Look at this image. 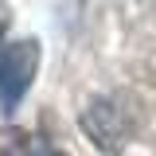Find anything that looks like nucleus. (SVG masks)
I'll use <instances>...</instances> for the list:
<instances>
[{
  "mask_svg": "<svg viewBox=\"0 0 156 156\" xmlns=\"http://www.w3.org/2000/svg\"><path fill=\"white\" fill-rule=\"evenodd\" d=\"M35 70H39V43L35 39H16V43H8L0 51V109L12 113L23 101Z\"/></svg>",
  "mask_w": 156,
  "mask_h": 156,
  "instance_id": "f257e3e1",
  "label": "nucleus"
},
{
  "mask_svg": "<svg viewBox=\"0 0 156 156\" xmlns=\"http://www.w3.org/2000/svg\"><path fill=\"white\" fill-rule=\"evenodd\" d=\"M0 156H62L39 133H27V129H8L4 133V144H0Z\"/></svg>",
  "mask_w": 156,
  "mask_h": 156,
  "instance_id": "f03ea898",
  "label": "nucleus"
},
{
  "mask_svg": "<svg viewBox=\"0 0 156 156\" xmlns=\"http://www.w3.org/2000/svg\"><path fill=\"white\" fill-rule=\"evenodd\" d=\"M4 31H8V12L0 8V35H4Z\"/></svg>",
  "mask_w": 156,
  "mask_h": 156,
  "instance_id": "7ed1b4c3",
  "label": "nucleus"
}]
</instances>
